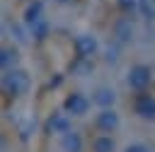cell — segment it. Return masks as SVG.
Here are the masks:
<instances>
[{"label": "cell", "instance_id": "1", "mask_svg": "<svg viewBox=\"0 0 155 152\" xmlns=\"http://www.w3.org/2000/svg\"><path fill=\"white\" fill-rule=\"evenodd\" d=\"M27 84H29V80H27V72H22V70H12L5 75V87L12 94H22L27 89Z\"/></svg>", "mask_w": 155, "mask_h": 152}, {"label": "cell", "instance_id": "2", "mask_svg": "<svg viewBox=\"0 0 155 152\" xmlns=\"http://www.w3.org/2000/svg\"><path fill=\"white\" fill-rule=\"evenodd\" d=\"M148 82H150V70H148L145 65L131 68V72H128V84H131L133 89H145Z\"/></svg>", "mask_w": 155, "mask_h": 152}, {"label": "cell", "instance_id": "3", "mask_svg": "<svg viewBox=\"0 0 155 152\" xmlns=\"http://www.w3.org/2000/svg\"><path fill=\"white\" fill-rule=\"evenodd\" d=\"M65 109H68L73 116H82V113H87V109H90V99L82 97V94H73V97H68Z\"/></svg>", "mask_w": 155, "mask_h": 152}, {"label": "cell", "instance_id": "4", "mask_svg": "<svg viewBox=\"0 0 155 152\" xmlns=\"http://www.w3.org/2000/svg\"><path fill=\"white\" fill-rule=\"evenodd\" d=\"M116 125H119V116H116L114 111L104 109V111L97 116V128H99V130H104V133H111Z\"/></svg>", "mask_w": 155, "mask_h": 152}, {"label": "cell", "instance_id": "5", "mask_svg": "<svg viewBox=\"0 0 155 152\" xmlns=\"http://www.w3.org/2000/svg\"><path fill=\"white\" fill-rule=\"evenodd\" d=\"M136 111L143 118H155V101L150 99V94H140L136 99Z\"/></svg>", "mask_w": 155, "mask_h": 152}, {"label": "cell", "instance_id": "6", "mask_svg": "<svg viewBox=\"0 0 155 152\" xmlns=\"http://www.w3.org/2000/svg\"><path fill=\"white\" fill-rule=\"evenodd\" d=\"M75 46H78V53H80V55H92L94 48H97V41H94V36L82 34V36H78Z\"/></svg>", "mask_w": 155, "mask_h": 152}, {"label": "cell", "instance_id": "7", "mask_svg": "<svg viewBox=\"0 0 155 152\" xmlns=\"http://www.w3.org/2000/svg\"><path fill=\"white\" fill-rule=\"evenodd\" d=\"M63 147H65L68 152H80V147H82L80 135H78V133H65V138H63Z\"/></svg>", "mask_w": 155, "mask_h": 152}, {"label": "cell", "instance_id": "8", "mask_svg": "<svg viewBox=\"0 0 155 152\" xmlns=\"http://www.w3.org/2000/svg\"><path fill=\"white\" fill-rule=\"evenodd\" d=\"M94 101H97L99 106H111V104H114V92H111V89H107V87H102V89H97Z\"/></svg>", "mask_w": 155, "mask_h": 152}, {"label": "cell", "instance_id": "9", "mask_svg": "<svg viewBox=\"0 0 155 152\" xmlns=\"http://www.w3.org/2000/svg\"><path fill=\"white\" fill-rule=\"evenodd\" d=\"M131 34H133L131 22H128V19H121V22L116 24V36H119L121 41H128V39H131Z\"/></svg>", "mask_w": 155, "mask_h": 152}, {"label": "cell", "instance_id": "10", "mask_svg": "<svg viewBox=\"0 0 155 152\" xmlns=\"http://www.w3.org/2000/svg\"><path fill=\"white\" fill-rule=\"evenodd\" d=\"M94 152H114V140H111L109 135L97 138V140H94Z\"/></svg>", "mask_w": 155, "mask_h": 152}, {"label": "cell", "instance_id": "11", "mask_svg": "<svg viewBox=\"0 0 155 152\" xmlns=\"http://www.w3.org/2000/svg\"><path fill=\"white\" fill-rule=\"evenodd\" d=\"M39 19H41V2H31L29 10H27V22L34 24V22H39Z\"/></svg>", "mask_w": 155, "mask_h": 152}, {"label": "cell", "instance_id": "12", "mask_svg": "<svg viewBox=\"0 0 155 152\" xmlns=\"http://www.w3.org/2000/svg\"><path fill=\"white\" fill-rule=\"evenodd\" d=\"M51 128L58 130V133H70V130H68V118H65V116H53V118H51Z\"/></svg>", "mask_w": 155, "mask_h": 152}, {"label": "cell", "instance_id": "13", "mask_svg": "<svg viewBox=\"0 0 155 152\" xmlns=\"http://www.w3.org/2000/svg\"><path fill=\"white\" fill-rule=\"evenodd\" d=\"M140 7H143V12H145L148 19L155 17V0H140Z\"/></svg>", "mask_w": 155, "mask_h": 152}, {"label": "cell", "instance_id": "14", "mask_svg": "<svg viewBox=\"0 0 155 152\" xmlns=\"http://www.w3.org/2000/svg\"><path fill=\"white\" fill-rule=\"evenodd\" d=\"M31 31L36 34V39H44V34H46V24H44L41 19H39V22H34V24H31Z\"/></svg>", "mask_w": 155, "mask_h": 152}, {"label": "cell", "instance_id": "15", "mask_svg": "<svg viewBox=\"0 0 155 152\" xmlns=\"http://www.w3.org/2000/svg\"><path fill=\"white\" fill-rule=\"evenodd\" d=\"M126 152H150L145 145H131V147H126Z\"/></svg>", "mask_w": 155, "mask_h": 152}, {"label": "cell", "instance_id": "16", "mask_svg": "<svg viewBox=\"0 0 155 152\" xmlns=\"http://www.w3.org/2000/svg\"><path fill=\"white\" fill-rule=\"evenodd\" d=\"M10 63V51H2V65Z\"/></svg>", "mask_w": 155, "mask_h": 152}, {"label": "cell", "instance_id": "17", "mask_svg": "<svg viewBox=\"0 0 155 152\" xmlns=\"http://www.w3.org/2000/svg\"><path fill=\"white\" fill-rule=\"evenodd\" d=\"M121 5H124V7H128V5L133 7V5H136V0H121Z\"/></svg>", "mask_w": 155, "mask_h": 152}, {"label": "cell", "instance_id": "18", "mask_svg": "<svg viewBox=\"0 0 155 152\" xmlns=\"http://www.w3.org/2000/svg\"><path fill=\"white\" fill-rule=\"evenodd\" d=\"M61 2H68V0H61Z\"/></svg>", "mask_w": 155, "mask_h": 152}]
</instances>
